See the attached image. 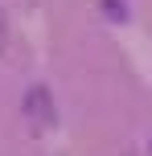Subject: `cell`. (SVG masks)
<instances>
[{"instance_id":"6da1fadb","label":"cell","mask_w":152,"mask_h":156,"mask_svg":"<svg viewBox=\"0 0 152 156\" xmlns=\"http://www.w3.org/2000/svg\"><path fill=\"white\" fill-rule=\"evenodd\" d=\"M0 37H4V29H0Z\"/></svg>"}]
</instances>
